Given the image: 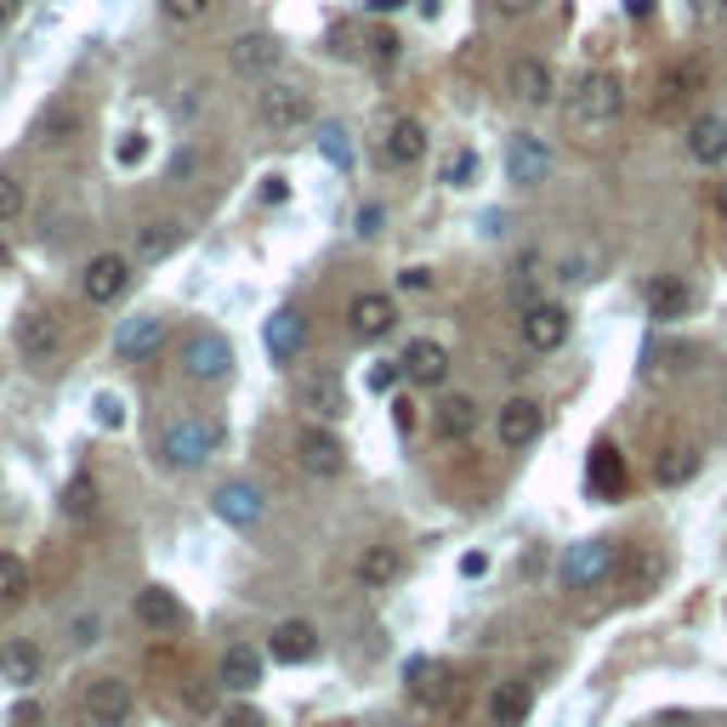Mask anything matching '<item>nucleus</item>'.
Returning a JSON list of instances; mask_svg holds the SVG:
<instances>
[{"label": "nucleus", "instance_id": "nucleus-1", "mask_svg": "<svg viewBox=\"0 0 727 727\" xmlns=\"http://www.w3.org/2000/svg\"><path fill=\"white\" fill-rule=\"evenodd\" d=\"M568 114H574V125H586V131H609V125L625 114V86H619V74L591 68L586 80L574 86Z\"/></svg>", "mask_w": 727, "mask_h": 727}, {"label": "nucleus", "instance_id": "nucleus-2", "mask_svg": "<svg viewBox=\"0 0 727 727\" xmlns=\"http://www.w3.org/2000/svg\"><path fill=\"white\" fill-rule=\"evenodd\" d=\"M699 91H705V63H699V58H676L660 80H654L648 109H654V120H682L693 109Z\"/></svg>", "mask_w": 727, "mask_h": 727}, {"label": "nucleus", "instance_id": "nucleus-3", "mask_svg": "<svg viewBox=\"0 0 727 727\" xmlns=\"http://www.w3.org/2000/svg\"><path fill=\"white\" fill-rule=\"evenodd\" d=\"M296 410H302L308 421L318 426H330L347 415V381L336 369H302L296 375Z\"/></svg>", "mask_w": 727, "mask_h": 727}, {"label": "nucleus", "instance_id": "nucleus-4", "mask_svg": "<svg viewBox=\"0 0 727 727\" xmlns=\"http://www.w3.org/2000/svg\"><path fill=\"white\" fill-rule=\"evenodd\" d=\"M216 443H222V426H216V421H177V426L165 433L160 455L177 466V472H193V466H205V461L216 455Z\"/></svg>", "mask_w": 727, "mask_h": 727}, {"label": "nucleus", "instance_id": "nucleus-5", "mask_svg": "<svg viewBox=\"0 0 727 727\" xmlns=\"http://www.w3.org/2000/svg\"><path fill=\"white\" fill-rule=\"evenodd\" d=\"M614 563H619V551L609 540H580V546H568L563 551V586L568 591H591V586H603L614 580Z\"/></svg>", "mask_w": 727, "mask_h": 727}, {"label": "nucleus", "instance_id": "nucleus-6", "mask_svg": "<svg viewBox=\"0 0 727 727\" xmlns=\"http://www.w3.org/2000/svg\"><path fill=\"white\" fill-rule=\"evenodd\" d=\"M131 682H120V676H91L86 682V699H80V716L91 727H125L131 722Z\"/></svg>", "mask_w": 727, "mask_h": 727}, {"label": "nucleus", "instance_id": "nucleus-7", "mask_svg": "<svg viewBox=\"0 0 727 727\" xmlns=\"http://www.w3.org/2000/svg\"><path fill=\"white\" fill-rule=\"evenodd\" d=\"M80 290L91 308H114L125 290H131V262L120 256V250H103V256H91L86 273H80Z\"/></svg>", "mask_w": 727, "mask_h": 727}, {"label": "nucleus", "instance_id": "nucleus-8", "mask_svg": "<svg viewBox=\"0 0 727 727\" xmlns=\"http://www.w3.org/2000/svg\"><path fill=\"white\" fill-rule=\"evenodd\" d=\"M341 438L330 433V426H318V421H308V426H296V466L308 472V478H336L341 472Z\"/></svg>", "mask_w": 727, "mask_h": 727}, {"label": "nucleus", "instance_id": "nucleus-9", "mask_svg": "<svg viewBox=\"0 0 727 727\" xmlns=\"http://www.w3.org/2000/svg\"><path fill=\"white\" fill-rule=\"evenodd\" d=\"M183 369H188V381H222V375L234 369V347H228V336L193 330V336L183 341Z\"/></svg>", "mask_w": 727, "mask_h": 727}, {"label": "nucleus", "instance_id": "nucleus-10", "mask_svg": "<svg viewBox=\"0 0 727 727\" xmlns=\"http://www.w3.org/2000/svg\"><path fill=\"white\" fill-rule=\"evenodd\" d=\"M614 580L625 586V597H648V591H660V580H665V557L654 546H619Z\"/></svg>", "mask_w": 727, "mask_h": 727}, {"label": "nucleus", "instance_id": "nucleus-11", "mask_svg": "<svg viewBox=\"0 0 727 727\" xmlns=\"http://www.w3.org/2000/svg\"><path fill=\"white\" fill-rule=\"evenodd\" d=\"M17 353L29 359V364H58V353H63V330H58V318L52 313H23L17 318Z\"/></svg>", "mask_w": 727, "mask_h": 727}, {"label": "nucleus", "instance_id": "nucleus-12", "mask_svg": "<svg viewBox=\"0 0 727 727\" xmlns=\"http://www.w3.org/2000/svg\"><path fill=\"white\" fill-rule=\"evenodd\" d=\"M160 341H165V318L160 313H137V318H125L114 330V359L120 364H142V359L160 353Z\"/></svg>", "mask_w": 727, "mask_h": 727}, {"label": "nucleus", "instance_id": "nucleus-13", "mask_svg": "<svg viewBox=\"0 0 727 727\" xmlns=\"http://www.w3.org/2000/svg\"><path fill=\"white\" fill-rule=\"evenodd\" d=\"M262 120L273 125V131H296V125H308L313 120V97L302 86H285V80H273L262 91Z\"/></svg>", "mask_w": 727, "mask_h": 727}, {"label": "nucleus", "instance_id": "nucleus-14", "mask_svg": "<svg viewBox=\"0 0 727 727\" xmlns=\"http://www.w3.org/2000/svg\"><path fill=\"white\" fill-rule=\"evenodd\" d=\"M625 484H631V478H625V455L614 443H597L586 455V494L591 500H619Z\"/></svg>", "mask_w": 727, "mask_h": 727}, {"label": "nucleus", "instance_id": "nucleus-15", "mask_svg": "<svg viewBox=\"0 0 727 727\" xmlns=\"http://www.w3.org/2000/svg\"><path fill=\"white\" fill-rule=\"evenodd\" d=\"M506 177L517 183V188H540L546 177H551V148L540 142V137H512V148H506Z\"/></svg>", "mask_w": 727, "mask_h": 727}, {"label": "nucleus", "instance_id": "nucleus-16", "mask_svg": "<svg viewBox=\"0 0 727 727\" xmlns=\"http://www.w3.org/2000/svg\"><path fill=\"white\" fill-rule=\"evenodd\" d=\"M478 433V398H466V392H449L433 404V438L438 443H461Z\"/></svg>", "mask_w": 727, "mask_h": 727}, {"label": "nucleus", "instance_id": "nucleus-17", "mask_svg": "<svg viewBox=\"0 0 727 727\" xmlns=\"http://www.w3.org/2000/svg\"><path fill=\"white\" fill-rule=\"evenodd\" d=\"M267 654L279 660V665H308V660H318V631H313V619H279V625H273V637H267Z\"/></svg>", "mask_w": 727, "mask_h": 727}, {"label": "nucleus", "instance_id": "nucleus-18", "mask_svg": "<svg viewBox=\"0 0 727 727\" xmlns=\"http://www.w3.org/2000/svg\"><path fill=\"white\" fill-rule=\"evenodd\" d=\"M392 324H398V308L381 290H364V296H353V308H347V330H353L359 341H381Z\"/></svg>", "mask_w": 727, "mask_h": 727}, {"label": "nucleus", "instance_id": "nucleus-19", "mask_svg": "<svg viewBox=\"0 0 727 727\" xmlns=\"http://www.w3.org/2000/svg\"><path fill=\"white\" fill-rule=\"evenodd\" d=\"M563 341H568V313L563 308L535 302L523 313V347H529V353H557Z\"/></svg>", "mask_w": 727, "mask_h": 727}, {"label": "nucleus", "instance_id": "nucleus-20", "mask_svg": "<svg viewBox=\"0 0 727 727\" xmlns=\"http://www.w3.org/2000/svg\"><path fill=\"white\" fill-rule=\"evenodd\" d=\"M137 619L148 625V631L171 637V631H183V625H188V609L177 603V591H165V586H148V591H137Z\"/></svg>", "mask_w": 727, "mask_h": 727}, {"label": "nucleus", "instance_id": "nucleus-21", "mask_svg": "<svg viewBox=\"0 0 727 727\" xmlns=\"http://www.w3.org/2000/svg\"><path fill=\"white\" fill-rule=\"evenodd\" d=\"M540 433H546V410L535 398H512V404L500 410V443L506 449H529Z\"/></svg>", "mask_w": 727, "mask_h": 727}, {"label": "nucleus", "instance_id": "nucleus-22", "mask_svg": "<svg viewBox=\"0 0 727 727\" xmlns=\"http://www.w3.org/2000/svg\"><path fill=\"white\" fill-rule=\"evenodd\" d=\"M228 58H234V68L245 74V80H262V74H273V68L285 63V46L273 40V35H239Z\"/></svg>", "mask_w": 727, "mask_h": 727}, {"label": "nucleus", "instance_id": "nucleus-23", "mask_svg": "<svg viewBox=\"0 0 727 727\" xmlns=\"http://www.w3.org/2000/svg\"><path fill=\"white\" fill-rule=\"evenodd\" d=\"M381 160L398 165V171L421 165V160H426V125H421V120H392L387 137H381Z\"/></svg>", "mask_w": 727, "mask_h": 727}, {"label": "nucleus", "instance_id": "nucleus-24", "mask_svg": "<svg viewBox=\"0 0 727 727\" xmlns=\"http://www.w3.org/2000/svg\"><path fill=\"white\" fill-rule=\"evenodd\" d=\"M211 512L228 523V529H250V523H262V494L250 484H222L211 494Z\"/></svg>", "mask_w": 727, "mask_h": 727}, {"label": "nucleus", "instance_id": "nucleus-25", "mask_svg": "<svg viewBox=\"0 0 727 727\" xmlns=\"http://www.w3.org/2000/svg\"><path fill=\"white\" fill-rule=\"evenodd\" d=\"M551 91H557V80H551L546 58H517V63H512V97H517V103L546 109V103H551Z\"/></svg>", "mask_w": 727, "mask_h": 727}, {"label": "nucleus", "instance_id": "nucleus-26", "mask_svg": "<svg viewBox=\"0 0 727 727\" xmlns=\"http://www.w3.org/2000/svg\"><path fill=\"white\" fill-rule=\"evenodd\" d=\"M216 682L228 688V693H250L262 682V654L250 642H234L228 654H222V665H216Z\"/></svg>", "mask_w": 727, "mask_h": 727}, {"label": "nucleus", "instance_id": "nucleus-27", "mask_svg": "<svg viewBox=\"0 0 727 727\" xmlns=\"http://www.w3.org/2000/svg\"><path fill=\"white\" fill-rule=\"evenodd\" d=\"M648 308H654V318H665V324L688 318L693 313V285L676 279V273H660V279L648 285Z\"/></svg>", "mask_w": 727, "mask_h": 727}, {"label": "nucleus", "instance_id": "nucleus-28", "mask_svg": "<svg viewBox=\"0 0 727 727\" xmlns=\"http://www.w3.org/2000/svg\"><path fill=\"white\" fill-rule=\"evenodd\" d=\"M40 648L29 642V637H12L7 648H0V682H12V688H29V682H40Z\"/></svg>", "mask_w": 727, "mask_h": 727}, {"label": "nucleus", "instance_id": "nucleus-29", "mask_svg": "<svg viewBox=\"0 0 727 727\" xmlns=\"http://www.w3.org/2000/svg\"><path fill=\"white\" fill-rule=\"evenodd\" d=\"M404 375L421 381V387H443L449 381V353L438 341H410L404 347Z\"/></svg>", "mask_w": 727, "mask_h": 727}, {"label": "nucleus", "instance_id": "nucleus-30", "mask_svg": "<svg viewBox=\"0 0 727 727\" xmlns=\"http://www.w3.org/2000/svg\"><path fill=\"white\" fill-rule=\"evenodd\" d=\"M688 154L699 165H727V120L722 114H705L688 125Z\"/></svg>", "mask_w": 727, "mask_h": 727}, {"label": "nucleus", "instance_id": "nucleus-31", "mask_svg": "<svg viewBox=\"0 0 727 727\" xmlns=\"http://www.w3.org/2000/svg\"><path fill=\"white\" fill-rule=\"evenodd\" d=\"M699 461H705V455H699L693 443H670V449H660V455H654V484H660V489H682L693 472H699Z\"/></svg>", "mask_w": 727, "mask_h": 727}, {"label": "nucleus", "instance_id": "nucleus-32", "mask_svg": "<svg viewBox=\"0 0 727 727\" xmlns=\"http://www.w3.org/2000/svg\"><path fill=\"white\" fill-rule=\"evenodd\" d=\"M302 347H308V324H302V318H296L290 308L267 318V353H273V359H279V364H290L296 353H302Z\"/></svg>", "mask_w": 727, "mask_h": 727}, {"label": "nucleus", "instance_id": "nucleus-33", "mask_svg": "<svg viewBox=\"0 0 727 727\" xmlns=\"http://www.w3.org/2000/svg\"><path fill=\"white\" fill-rule=\"evenodd\" d=\"M97 506H103V489H97V478H91V472H74L68 489H63V517L91 523V517H97Z\"/></svg>", "mask_w": 727, "mask_h": 727}, {"label": "nucleus", "instance_id": "nucleus-34", "mask_svg": "<svg viewBox=\"0 0 727 727\" xmlns=\"http://www.w3.org/2000/svg\"><path fill=\"white\" fill-rule=\"evenodd\" d=\"M523 716H529V693H523V682L489 688V722L494 727H523Z\"/></svg>", "mask_w": 727, "mask_h": 727}, {"label": "nucleus", "instance_id": "nucleus-35", "mask_svg": "<svg viewBox=\"0 0 727 727\" xmlns=\"http://www.w3.org/2000/svg\"><path fill=\"white\" fill-rule=\"evenodd\" d=\"M398 574H404V557H398L392 546H369L364 557H359V580H364V586H375V591L392 586Z\"/></svg>", "mask_w": 727, "mask_h": 727}, {"label": "nucleus", "instance_id": "nucleus-36", "mask_svg": "<svg viewBox=\"0 0 727 727\" xmlns=\"http://www.w3.org/2000/svg\"><path fill=\"white\" fill-rule=\"evenodd\" d=\"M183 234H188V228H183L177 216H165V222H148V228L137 234V250H142L148 262H160V256H171V250L183 245Z\"/></svg>", "mask_w": 727, "mask_h": 727}, {"label": "nucleus", "instance_id": "nucleus-37", "mask_svg": "<svg viewBox=\"0 0 727 727\" xmlns=\"http://www.w3.org/2000/svg\"><path fill=\"white\" fill-rule=\"evenodd\" d=\"M23 597H29V568L12 551H0V609H17Z\"/></svg>", "mask_w": 727, "mask_h": 727}, {"label": "nucleus", "instance_id": "nucleus-38", "mask_svg": "<svg viewBox=\"0 0 727 727\" xmlns=\"http://www.w3.org/2000/svg\"><path fill=\"white\" fill-rule=\"evenodd\" d=\"M318 154L330 165H341V171H353V142H347L341 125H324V131H318Z\"/></svg>", "mask_w": 727, "mask_h": 727}, {"label": "nucleus", "instance_id": "nucleus-39", "mask_svg": "<svg viewBox=\"0 0 727 727\" xmlns=\"http://www.w3.org/2000/svg\"><path fill=\"white\" fill-rule=\"evenodd\" d=\"M597 267H603V250H580V256H563L557 279H568V285H591V279H597Z\"/></svg>", "mask_w": 727, "mask_h": 727}, {"label": "nucleus", "instance_id": "nucleus-40", "mask_svg": "<svg viewBox=\"0 0 727 727\" xmlns=\"http://www.w3.org/2000/svg\"><path fill=\"white\" fill-rule=\"evenodd\" d=\"M91 421L103 426V433H120V426H125V398L120 392H97L91 398Z\"/></svg>", "mask_w": 727, "mask_h": 727}, {"label": "nucleus", "instance_id": "nucleus-41", "mask_svg": "<svg viewBox=\"0 0 727 727\" xmlns=\"http://www.w3.org/2000/svg\"><path fill=\"white\" fill-rule=\"evenodd\" d=\"M472 177H478V154H472V148H455V154L443 160V183L449 188H472Z\"/></svg>", "mask_w": 727, "mask_h": 727}, {"label": "nucleus", "instance_id": "nucleus-42", "mask_svg": "<svg viewBox=\"0 0 727 727\" xmlns=\"http://www.w3.org/2000/svg\"><path fill=\"white\" fill-rule=\"evenodd\" d=\"M12 216H23V183L0 171V222H12Z\"/></svg>", "mask_w": 727, "mask_h": 727}, {"label": "nucleus", "instance_id": "nucleus-43", "mask_svg": "<svg viewBox=\"0 0 727 727\" xmlns=\"http://www.w3.org/2000/svg\"><path fill=\"white\" fill-rule=\"evenodd\" d=\"M160 7H165L171 23H193V17H205V12H211V0H160Z\"/></svg>", "mask_w": 727, "mask_h": 727}, {"label": "nucleus", "instance_id": "nucleus-44", "mask_svg": "<svg viewBox=\"0 0 727 727\" xmlns=\"http://www.w3.org/2000/svg\"><path fill=\"white\" fill-rule=\"evenodd\" d=\"M398 381H404V359H398V364H375V369H369V392H392Z\"/></svg>", "mask_w": 727, "mask_h": 727}, {"label": "nucleus", "instance_id": "nucleus-45", "mask_svg": "<svg viewBox=\"0 0 727 727\" xmlns=\"http://www.w3.org/2000/svg\"><path fill=\"white\" fill-rule=\"evenodd\" d=\"M222 727H267L262 711H250V705H228L222 711Z\"/></svg>", "mask_w": 727, "mask_h": 727}, {"label": "nucleus", "instance_id": "nucleus-46", "mask_svg": "<svg viewBox=\"0 0 727 727\" xmlns=\"http://www.w3.org/2000/svg\"><path fill=\"white\" fill-rule=\"evenodd\" d=\"M142 160H148V137H142V131H131V137L120 142V165H142Z\"/></svg>", "mask_w": 727, "mask_h": 727}, {"label": "nucleus", "instance_id": "nucleus-47", "mask_svg": "<svg viewBox=\"0 0 727 727\" xmlns=\"http://www.w3.org/2000/svg\"><path fill=\"white\" fill-rule=\"evenodd\" d=\"M369 46H375V58H381V63H392V58H398V46H404V40H398L392 29H375V35H369Z\"/></svg>", "mask_w": 727, "mask_h": 727}, {"label": "nucleus", "instance_id": "nucleus-48", "mask_svg": "<svg viewBox=\"0 0 727 727\" xmlns=\"http://www.w3.org/2000/svg\"><path fill=\"white\" fill-rule=\"evenodd\" d=\"M489 7H494L500 17H529V12L540 7V0H489Z\"/></svg>", "mask_w": 727, "mask_h": 727}, {"label": "nucleus", "instance_id": "nucleus-49", "mask_svg": "<svg viewBox=\"0 0 727 727\" xmlns=\"http://www.w3.org/2000/svg\"><path fill=\"white\" fill-rule=\"evenodd\" d=\"M461 574H466V580H478V574H489V557H484V551H466V557H461Z\"/></svg>", "mask_w": 727, "mask_h": 727}, {"label": "nucleus", "instance_id": "nucleus-50", "mask_svg": "<svg viewBox=\"0 0 727 727\" xmlns=\"http://www.w3.org/2000/svg\"><path fill=\"white\" fill-rule=\"evenodd\" d=\"M648 727H699L688 711H665V716H654V722H648Z\"/></svg>", "mask_w": 727, "mask_h": 727}, {"label": "nucleus", "instance_id": "nucleus-51", "mask_svg": "<svg viewBox=\"0 0 727 727\" xmlns=\"http://www.w3.org/2000/svg\"><path fill=\"white\" fill-rule=\"evenodd\" d=\"M398 285H404V290H426V285H433V273H426V267H404V279H398Z\"/></svg>", "mask_w": 727, "mask_h": 727}, {"label": "nucleus", "instance_id": "nucleus-52", "mask_svg": "<svg viewBox=\"0 0 727 727\" xmlns=\"http://www.w3.org/2000/svg\"><path fill=\"white\" fill-rule=\"evenodd\" d=\"M711 216H716V222H727V177L711 188Z\"/></svg>", "mask_w": 727, "mask_h": 727}, {"label": "nucleus", "instance_id": "nucleus-53", "mask_svg": "<svg viewBox=\"0 0 727 727\" xmlns=\"http://www.w3.org/2000/svg\"><path fill=\"white\" fill-rule=\"evenodd\" d=\"M375 228H381V205H364L359 211V234H375Z\"/></svg>", "mask_w": 727, "mask_h": 727}, {"label": "nucleus", "instance_id": "nucleus-54", "mask_svg": "<svg viewBox=\"0 0 727 727\" xmlns=\"http://www.w3.org/2000/svg\"><path fill=\"white\" fill-rule=\"evenodd\" d=\"M12 727H40V711H35V705H17V711H12Z\"/></svg>", "mask_w": 727, "mask_h": 727}, {"label": "nucleus", "instance_id": "nucleus-55", "mask_svg": "<svg viewBox=\"0 0 727 727\" xmlns=\"http://www.w3.org/2000/svg\"><path fill=\"white\" fill-rule=\"evenodd\" d=\"M398 426H404V433H415V404H410V398H398Z\"/></svg>", "mask_w": 727, "mask_h": 727}, {"label": "nucleus", "instance_id": "nucleus-56", "mask_svg": "<svg viewBox=\"0 0 727 727\" xmlns=\"http://www.w3.org/2000/svg\"><path fill=\"white\" fill-rule=\"evenodd\" d=\"M262 199H267V205H279V199H285V177H267V188H262Z\"/></svg>", "mask_w": 727, "mask_h": 727}, {"label": "nucleus", "instance_id": "nucleus-57", "mask_svg": "<svg viewBox=\"0 0 727 727\" xmlns=\"http://www.w3.org/2000/svg\"><path fill=\"white\" fill-rule=\"evenodd\" d=\"M23 12V0H0V29H7V23Z\"/></svg>", "mask_w": 727, "mask_h": 727}, {"label": "nucleus", "instance_id": "nucleus-58", "mask_svg": "<svg viewBox=\"0 0 727 727\" xmlns=\"http://www.w3.org/2000/svg\"><path fill=\"white\" fill-rule=\"evenodd\" d=\"M404 0H369V12H398Z\"/></svg>", "mask_w": 727, "mask_h": 727}, {"label": "nucleus", "instance_id": "nucleus-59", "mask_svg": "<svg viewBox=\"0 0 727 727\" xmlns=\"http://www.w3.org/2000/svg\"><path fill=\"white\" fill-rule=\"evenodd\" d=\"M722 7H727V0H722Z\"/></svg>", "mask_w": 727, "mask_h": 727}]
</instances>
